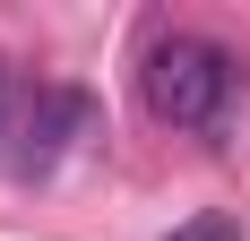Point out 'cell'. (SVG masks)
<instances>
[{"label":"cell","instance_id":"obj_1","mask_svg":"<svg viewBox=\"0 0 250 241\" xmlns=\"http://www.w3.org/2000/svg\"><path fill=\"white\" fill-rule=\"evenodd\" d=\"M233 86H242V60L216 35H155L147 60H138V95L164 129H216Z\"/></svg>","mask_w":250,"mask_h":241},{"label":"cell","instance_id":"obj_2","mask_svg":"<svg viewBox=\"0 0 250 241\" xmlns=\"http://www.w3.org/2000/svg\"><path fill=\"white\" fill-rule=\"evenodd\" d=\"M95 129H104V112H95V95H86V86H35V103L18 112L9 172H18V181H43V172L61 164L78 138H95Z\"/></svg>","mask_w":250,"mask_h":241},{"label":"cell","instance_id":"obj_3","mask_svg":"<svg viewBox=\"0 0 250 241\" xmlns=\"http://www.w3.org/2000/svg\"><path fill=\"white\" fill-rule=\"evenodd\" d=\"M164 241H242V216H199V224H181Z\"/></svg>","mask_w":250,"mask_h":241},{"label":"cell","instance_id":"obj_4","mask_svg":"<svg viewBox=\"0 0 250 241\" xmlns=\"http://www.w3.org/2000/svg\"><path fill=\"white\" fill-rule=\"evenodd\" d=\"M0 112H9V69H0Z\"/></svg>","mask_w":250,"mask_h":241}]
</instances>
